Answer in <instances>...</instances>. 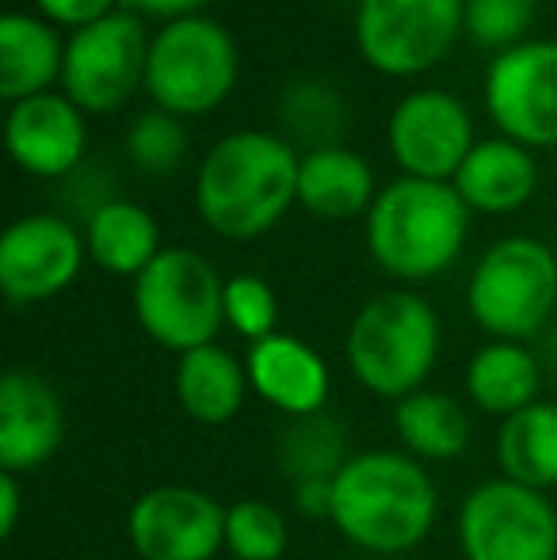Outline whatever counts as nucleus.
<instances>
[{
	"label": "nucleus",
	"mask_w": 557,
	"mask_h": 560,
	"mask_svg": "<svg viewBox=\"0 0 557 560\" xmlns=\"http://www.w3.org/2000/svg\"><path fill=\"white\" fill-rule=\"evenodd\" d=\"M298 164L287 138L268 130L225 133L199 164L195 210L225 241H256L298 202Z\"/></svg>",
	"instance_id": "f257e3e1"
},
{
	"label": "nucleus",
	"mask_w": 557,
	"mask_h": 560,
	"mask_svg": "<svg viewBox=\"0 0 557 560\" xmlns=\"http://www.w3.org/2000/svg\"><path fill=\"white\" fill-rule=\"evenodd\" d=\"M439 515V495L428 469L405 450H367L333 480L328 523L356 549L397 557L417 549Z\"/></svg>",
	"instance_id": "f03ea898"
},
{
	"label": "nucleus",
	"mask_w": 557,
	"mask_h": 560,
	"mask_svg": "<svg viewBox=\"0 0 557 560\" xmlns=\"http://www.w3.org/2000/svg\"><path fill=\"white\" fill-rule=\"evenodd\" d=\"M469 207L454 184L402 176L367 210V248L397 282L439 279L466 248Z\"/></svg>",
	"instance_id": "7ed1b4c3"
},
{
	"label": "nucleus",
	"mask_w": 557,
	"mask_h": 560,
	"mask_svg": "<svg viewBox=\"0 0 557 560\" xmlns=\"http://www.w3.org/2000/svg\"><path fill=\"white\" fill-rule=\"evenodd\" d=\"M439 313L417 290L374 294L348 328V370L367 393L382 400H402L423 389L439 362Z\"/></svg>",
	"instance_id": "20e7f679"
},
{
	"label": "nucleus",
	"mask_w": 557,
	"mask_h": 560,
	"mask_svg": "<svg viewBox=\"0 0 557 560\" xmlns=\"http://www.w3.org/2000/svg\"><path fill=\"white\" fill-rule=\"evenodd\" d=\"M474 325L504 343H527L557 310V256L535 236H504L481 259L466 287Z\"/></svg>",
	"instance_id": "39448f33"
},
{
	"label": "nucleus",
	"mask_w": 557,
	"mask_h": 560,
	"mask_svg": "<svg viewBox=\"0 0 557 560\" xmlns=\"http://www.w3.org/2000/svg\"><path fill=\"white\" fill-rule=\"evenodd\" d=\"M135 317L164 351L207 347L225 325V279L202 252L164 248L135 279Z\"/></svg>",
	"instance_id": "423d86ee"
},
{
	"label": "nucleus",
	"mask_w": 557,
	"mask_h": 560,
	"mask_svg": "<svg viewBox=\"0 0 557 560\" xmlns=\"http://www.w3.org/2000/svg\"><path fill=\"white\" fill-rule=\"evenodd\" d=\"M237 43L222 23L207 15L161 23L149 43L146 92L153 107L179 118L207 115L237 84Z\"/></svg>",
	"instance_id": "0eeeda50"
},
{
	"label": "nucleus",
	"mask_w": 557,
	"mask_h": 560,
	"mask_svg": "<svg viewBox=\"0 0 557 560\" xmlns=\"http://www.w3.org/2000/svg\"><path fill=\"white\" fill-rule=\"evenodd\" d=\"M459 549L466 560H557L550 495L508 477L481 480L462 500Z\"/></svg>",
	"instance_id": "6e6552de"
},
{
	"label": "nucleus",
	"mask_w": 557,
	"mask_h": 560,
	"mask_svg": "<svg viewBox=\"0 0 557 560\" xmlns=\"http://www.w3.org/2000/svg\"><path fill=\"white\" fill-rule=\"evenodd\" d=\"M149 43L153 38L146 35L141 15L127 8L92 27L73 31L66 43V69H61L66 96L84 115L119 112L138 89H146Z\"/></svg>",
	"instance_id": "1a4fd4ad"
},
{
	"label": "nucleus",
	"mask_w": 557,
	"mask_h": 560,
	"mask_svg": "<svg viewBox=\"0 0 557 560\" xmlns=\"http://www.w3.org/2000/svg\"><path fill=\"white\" fill-rule=\"evenodd\" d=\"M462 0H359L356 50L374 73L417 77L451 54Z\"/></svg>",
	"instance_id": "9d476101"
},
{
	"label": "nucleus",
	"mask_w": 557,
	"mask_h": 560,
	"mask_svg": "<svg viewBox=\"0 0 557 560\" xmlns=\"http://www.w3.org/2000/svg\"><path fill=\"white\" fill-rule=\"evenodd\" d=\"M485 107L500 133L527 149L557 145V43L531 38L485 69Z\"/></svg>",
	"instance_id": "9b49d317"
},
{
	"label": "nucleus",
	"mask_w": 557,
	"mask_h": 560,
	"mask_svg": "<svg viewBox=\"0 0 557 560\" xmlns=\"http://www.w3.org/2000/svg\"><path fill=\"white\" fill-rule=\"evenodd\" d=\"M386 145L405 176L451 184L469 149L477 145L474 118L451 92L417 89L390 115Z\"/></svg>",
	"instance_id": "f8f14e48"
},
{
	"label": "nucleus",
	"mask_w": 557,
	"mask_h": 560,
	"mask_svg": "<svg viewBox=\"0 0 557 560\" xmlns=\"http://www.w3.org/2000/svg\"><path fill=\"white\" fill-rule=\"evenodd\" d=\"M141 560H214L225 549V508L192 485H156L127 515Z\"/></svg>",
	"instance_id": "ddd939ff"
},
{
	"label": "nucleus",
	"mask_w": 557,
	"mask_h": 560,
	"mask_svg": "<svg viewBox=\"0 0 557 560\" xmlns=\"http://www.w3.org/2000/svg\"><path fill=\"white\" fill-rule=\"evenodd\" d=\"M89 244L66 218L31 214L0 236V290L8 302L35 305L73 287Z\"/></svg>",
	"instance_id": "4468645a"
},
{
	"label": "nucleus",
	"mask_w": 557,
	"mask_h": 560,
	"mask_svg": "<svg viewBox=\"0 0 557 560\" xmlns=\"http://www.w3.org/2000/svg\"><path fill=\"white\" fill-rule=\"evenodd\" d=\"M4 145L15 168H23L27 176L58 179L84 161L89 122L66 92H43V96L8 104Z\"/></svg>",
	"instance_id": "2eb2a0df"
},
{
	"label": "nucleus",
	"mask_w": 557,
	"mask_h": 560,
	"mask_svg": "<svg viewBox=\"0 0 557 560\" xmlns=\"http://www.w3.org/2000/svg\"><path fill=\"white\" fill-rule=\"evenodd\" d=\"M66 443V405L35 370L0 377V472H38Z\"/></svg>",
	"instance_id": "dca6fc26"
},
{
	"label": "nucleus",
	"mask_w": 557,
	"mask_h": 560,
	"mask_svg": "<svg viewBox=\"0 0 557 560\" xmlns=\"http://www.w3.org/2000/svg\"><path fill=\"white\" fill-rule=\"evenodd\" d=\"M248 385H253L256 397L268 400L276 412L287 420L298 416L325 412L328 400V366L310 343H302L298 336L276 332L260 343L248 347Z\"/></svg>",
	"instance_id": "f3484780"
},
{
	"label": "nucleus",
	"mask_w": 557,
	"mask_h": 560,
	"mask_svg": "<svg viewBox=\"0 0 557 560\" xmlns=\"http://www.w3.org/2000/svg\"><path fill=\"white\" fill-rule=\"evenodd\" d=\"M454 191L469 207V214H512L527 207L538 187V164L527 145L512 138H485L469 149L459 176L451 179Z\"/></svg>",
	"instance_id": "a211bd4d"
},
{
	"label": "nucleus",
	"mask_w": 557,
	"mask_h": 560,
	"mask_svg": "<svg viewBox=\"0 0 557 560\" xmlns=\"http://www.w3.org/2000/svg\"><path fill=\"white\" fill-rule=\"evenodd\" d=\"M66 69V43L43 15H0V96L8 104L54 92Z\"/></svg>",
	"instance_id": "6ab92c4d"
},
{
	"label": "nucleus",
	"mask_w": 557,
	"mask_h": 560,
	"mask_svg": "<svg viewBox=\"0 0 557 560\" xmlns=\"http://www.w3.org/2000/svg\"><path fill=\"white\" fill-rule=\"evenodd\" d=\"M176 400L195 423L222 428L245 408L248 397V370L233 351L218 343L195 347L187 354H176V374H172Z\"/></svg>",
	"instance_id": "aec40b11"
},
{
	"label": "nucleus",
	"mask_w": 557,
	"mask_h": 560,
	"mask_svg": "<svg viewBox=\"0 0 557 560\" xmlns=\"http://www.w3.org/2000/svg\"><path fill=\"white\" fill-rule=\"evenodd\" d=\"M374 172L344 145L310 149L298 164V207L325 222H348L374 207Z\"/></svg>",
	"instance_id": "412c9836"
},
{
	"label": "nucleus",
	"mask_w": 557,
	"mask_h": 560,
	"mask_svg": "<svg viewBox=\"0 0 557 560\" xmlns=\"http://www.w3.org/2000/svg\"><path fill=\"white\" fill-rule=\"evenodd\" d=\"M538 393H543V362L527 343L492 339V343L477 347L466 366V397L485 416L508 420L543 400Z\"/></svg>",
	"instance_id": "4be33fe9"
},
{
	"label": "nucleus",
	"mask_w": 557,
	"mask_h": 560,
	"mask_svg": "<svg viewBox=\"0 0 557 560\" xmlns=\"http://www.w3.org/2000/svg\"><path fill=\"white\" fill-rule=\"evenodd\" d=\"M84 244L100 271L119 275V279H138L156 256H161V225L138 202H104L92 210Z\"/></svg>",
	"instance_id": "5701e85b"
},
{
	"label": "nucleus",
	"mask_w": 557,
	"mask_h": 560,
	"mask_svg": "<svg viewBox=\"0 0 557 560\" xmlns=\"http://www.w3.org/2000/svg\"><path fill=\"white\" fill-rule=\"evenodd\" d=\"M394 431L405 454L428 462H454L469 446V416L451 393L417 389L394 405Z\"/></svg>",
	"instance_id": "b1692460"
},
{
	"label": "nucleus",
	"mask_w": 557,
	"mask_h": 560,
	"mask_svg": "<svg viewBox=\"0 0 557 560\" xmlns=\"http://www.w3.org/2000/svg\"><path fill=\"white\" fill-rule=\"evenodd\" d=\"M500 477L527 485L535 492L557 488V405L535 400L523 412L500 420L497 431Z\"/></svg>",
	"instance_id": "393cba45"
},
{
	"label": "nucleus",
	"mask_w": 557,
	"mask_h": 560,
	"mask_svg": "<svg viewBox=\"0 0 557 560\" xmlns=\"http://www.w3.org/2000/svg\"><path fill=\"white\" fill-rule=\"evenodd\" d=\"M276 462L290 488L310 485V480H336V472L351 462L348 431L325 412L287 420L276 435Z\"/></svg>",
	"instance_id": "a878e982"
},
{
	"label": "nucleus",
	"mask_w": 557,
	"mask_h": 560,
	"mask_svg": "<svg viewBox=\"0 0 557 560\" xmlns=\"http://www.w3.org/2000/svg\"><path fill=\"white\" fill-rule=\"evenodd\" d=\"M290 526L268 500H237L225 508V553L233 560H282Z\"/></svg>",
	"instance_id": "bb28decb"
},
{
	"label": "nucleus",
	"mask_w": 557,
	"mask_h": 560,
	"mask_svg": "<svg viewBox=\"0 0 557 560\" xmlns=\"http://www.w3.org/2000/svg\"><path fill=\"white\" fill-rule=\"evenodd\" d=\"M127 153L141 172H149V176H172L187 156L184 118L161 112V107L138 115L127 133Z\"/></svg>",
	"instance_id": "cd10ccee"
},
{
	"label": "nucleus",
	"mask_w": 557,
	"mask_h": 560,
	"mask_svg": "<svg viewBox=\"0 0 557 560\" xmlns=\"http://www.w3.org/2000/svg\"><path fill=\"white\" fill-rule=\"evenodd\" d=\"M538 0H462V31L485 50H512L527 43Z\"/></svg>",
	"instance_id": "c85d7f7f"
},
{
	"label": "nucleus",
	"mask_w": 557,
	"mask_h": 560,
	"mask_svg": "<svg viewBox=\"0 0 557 560\" xmlns=\"http://www.w3.org/2000/svg\"><path fill=\"white\" fill-rule=\"evenodd\" d=\"M225 325L248 343L276 336L279 298L260 275H233L225 279Z\"/></svg>",
	"instance_id": "c756f323"
},
{
	"label": "nucleus",
	"mask_w": 557,
	"mask_h": 560,
	"mask_svg": "<svg viewBox=\"0 0 557 560\" xmlns=\"http://www.w3.org/2000/svg\"><path fill=\"white\" fill-rule=\"evenodd\" d=\"M35 8L54 27L81 31V27H92V23L107 20L112 12H119L123 0H35Z\"/></svg>",
	"instance_id": "7c9ffc66"
},
{
	"label": "nucleus",
	"mask_w": 557,
	"mask_h": 560,
	"mask_svg": "<svg viewBox=\"0 0 557 560\" xmlns=\"http://www.w3.org/2000/svg\"><path fill=\"white\" fill-rule=\"evenodd\" d=\"M210 0H123V8L135 15H153V20H187V15H199V8H207Z\"/></svg>",
	"instance_id": "2f4dec72"
},
{
	"label": "nucleus",
	"mask_w": 557,
	"mask_h": 560,
	"mask_svg": "<svg viewBox=\"0 0 557 560\" xmlns=\"http://www.w3.org/2000/svg\"><path fill=\"white\" fill-rule=\"evenodd\" d=\"M294 508L305 518H333V480H310L294 485Z\"/></svg>",
	"instance_id": "473e14b6"
},
{
	"label": "nucleus",
	"mask_w": 557,
	"mask_h": 560,
	"mask_svg": "<svg viewBox=\"0 0 557 560\" xmlns=\"http://www.w3.org/2000/svg\"><path fill=\"white\" fill-rule=\"evenodd\" d=\"M23 477L15 472H0V534L12 538L15 526H20V511H23Z\"/></svg>",
	"instance_id": "72a5a7b5"
}]
</instances>
